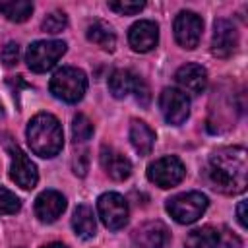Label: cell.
Returning <instances> with one entry per match:
<instances>
[{"mask_svg":"<svg viewBox=\"0 0 248 248\" xmlns=\"http://www.w3.org/2000/svg\"><path fill=\"white\" fill-rule=\"evenodd\" d=\"M207 176L215 190L240 194L248 182V161L244 147H223L215 151L207 165Z\"/></svg>","mask_w":248,"mask_h":248,"instance_id":"obj_1","label":"cell"},{"mask_svg":"<svg viewBox=\"0 0 248 248\" xmlns=\"http://www.w3.org/2000/svg\"><path fill=\"white\" fill-rule=\"evenodd\" d=\"M27 141H29L31 151L39 157L58 155L64 143L60 122L48 112H41L33 116L27 124Z\"/></svg>","mask_w":248,"mask_h":248,"instance_id":"obj_2","label":"cell"},{"mask_svg":"<svg viewBox=\"0 0 248 248\" xmlns=\"http://www.w3.org/2000/svg\"><path fill=\"white\" fill-rule=\"evenodd\" d=\"M48 87L56 99L66 103H78L87 89V78L79 68L66 66L50 78Z\"/></svg>","mask_w":248,"mask_h":248,"instance_id":"obj_3","label":"cell"},{"mask_svg":"<svg viewBox=\"0 0 248 248\" xmlns=\"http://www.w3.org/2000/svg\"><path fill=\"white\" fill-rule=\"evenodd\" d=\"M207 209V198L202 192H184L167 200V211L176 223L190 225L198 221Z\"/></svg>","mask_w":248,"mask_h":248,"instance_id":"obj_4","label":"cell"},{"mask_svg":"<svg viewBox=\"0 0 248 248\" xmlns=\"http://www.w3.org/2000/svg\"><path fill=\"white\" fill-rule=\"evenodd\" d=\"M64 52H66L64 41H35L27 48L25 62H27L29 70L43 74V72L50 70Z\"/></svg>","mask_w":248,"mask_h":248,"instance_id":"obj_5","label":"cell"},{"mask_svg":"<svg viewBox=\"0 0 248 248\" xmlns=\"http://www.w3.org/2000/svg\"><path fill=\"white\" fill-rule=\"evenodd\" d=\"M186 174V169L182 165L180 159L172 157V155H167V157H161L157 161H153L149 167H147V178L157 184L159 188H172L176 186Z\"/></svg>","mask_w":248,"mask_h":248,"instance_id":"obj_6","label":"cell"},{"mask_svg":"<svg viewBox=\"0 0 248 248\" xmlns=\"http://www.w3.org/2000/svg\"><path fill=\"white\" fill-rule=\"evenodd\" d=\"M99 217L110 231H118L128 223V203L116 192H107L97 200Z\"/></svg>","mask_w":248,"mask_h":248,"instance_id":"obj_7","label":"cell"},{"mask_svg":"<svg viewBox=\"0 0 248 248\" xmlns=\"http://www.w3.org/2000/svg\"><path fill=\"white\" fill-rule=\"evenodd\" d=\"M159 108H161L163 118L169 124L178 126L190 114V99L186 97V93L172 89V87H167L159 95Z\"/></svg>","mask_w":248,"mask_h":248,"instance_id":"obj_8","label":"cell"},{"mask_svg":"<svg viewBox=\"0 0 248 248\" xmlns=\"http://www.w3.org/2000/svg\"><path fill=\"white\" fill-rule=\"evenodd\" d=\"M202 31H203V21L198 14L194 12H180L174 19V37L178 41L180 46L192 50L198 46L200 39H202Z\"/></svg>","mask_w":248,"mask_h":248,"instance_id":"obj_9","label":"cell"},{"mask_svg":"<svg viewBox=\"0 0 248 248\" xmlns=\"http://www.w3.org/2000/svg\"><path fill=\"white\" fill-rule=\"evenodd\" d=\"M10 155H12V165H10V176H12V180L17 186H21L23 190L35 188V184L39 180V172H37L35 163L17 145H12L10 147Z\"/></svg>","mask_w":248,"mask_h":248,"instance_id":"obj_10","label":"cell"},{"mask_svg":"<svg viewBox=\"0 0 248 248\" xmlns=\"http://www.w3.org/2000/svg\"><path fill=\"white\" fill-rule=\"evenodd\" d=\"M238 46V31L232 21L221 17L213 25V39H211V52L219 58L231 56Z\"/></svg>","mask_w":248,"mask_h":248,"instance_id":"obj_11","label":"cell"},{"mask_svg":"<svg viewBox=\"0 0 248 248\" xmlns=\"http://www.w3.org/2000/svg\"><path fill=\"white\" fill-rule=\"evenodd\" d=\"M159 41V27L155 21L141 19L136 21L128 31V43L136 52H149L157 46Z\"/></svg>","mask_w":248,"mask_h":248,"instance_id":"obj_12","label":"cell"},{"mask_svg":"<svg viewBox=\"0 0 248 248\" xmlns=\"http://www.w3.org/2000/svg\"><path fill=\"white\" fill-rule=\"evenodd\" d=\"M66 209V198L56 190H45L35 200V215L43 223L56 221Z\"/></svg>","mask_w":248,"mask_h":248,"instance_id":"obj_13","label":"cell"},{"mask_svg":"<svg viewBox=\"0 0 248 248\" xmlns=\"http://www.w3.org/2000/svg\"><path fill=\"white\" fill-rule=\"evenodd\" d=\"M169 240V231L161 221L143 223L134 231V242L138 248H163Z\"/></svg>","mask_w":248,"mask_h":248,"instance_id":"obj_14","label":"cell"},{"mask_svg":"<svg viewBox=\"0 0 248 248\" xmlns=\"http://www.w3.org/2000/svg\"><path fill=\"white\" fill-rule=\"evenodd\" d=\"M174 78H176L178 85L184 91L192 93V95H200L207 85V72L200 64H184V66H180L176 70Z\"/></svg>","mask_w":248,"mask_h":248,"instance_id":"obj_15","label":"cell"},{"mask_svg":"<svg viewBox=\"0 0 248 248\" xmlns=\"http://www.w3.org/2000/svg\"><path fill=\"white\" fill-rule=\"evenodd\" d=\"M101 165L105 169V172L114 178V180H124L130 176L132 172V163L128 157H124L122 153L114 151L112 147H103L101 149Z\"/></svg>","mask_w":248,"mask_h":248,"instance_id":"obj_16","label":"cell"},{"mask_svg":"<svg viewBox=\"0 0 248 248\" xmlns=\"http://www.w3.org/2000/svg\"><path fill=\"white\" fill-rule=\"evenodd\" d=\"M130 141L140 155H149L155 143V132L141 120H132L130 124Z\"/></svg>","mask_w":248,"mask_h":248,"instance_id":"obj_17","label":"cell"},{"mask_svg":"<svg viewBox=\"0 0 248 248\" xmlns=\"http://www.w3.org/2000/svg\"><path fill=\"white\" fill-rule=\"evenodd\" d=\"M87 39L93 45H97V46H101L103 50H108V52H112L114 46H116V35H114V31L110 29L108 23H105L101 19H95L87 27Z\"/></svg>","mask_w":248,"mask_h":248,"instance_id":"obj_18","label":"cell"},{"mask_svg":"<svg viewBox=\"0 0 248 248\" xmlns=\"http://www.w3.org/2000/svg\"><path fill=\"white\" fill-rule=\"evenodd\" d=\"M72 227H74L78 236L93 238L95 236V229H97L93 209L89 205H78L76 211H74V217H72Z\"/></svg>","mask_w":248,"mask_h":248,"instance_id":"obj_19","label":"cell"},{"mask_svg":"<svg viewBox=\"0 0 248 248\" xmlns=\"http://www.w3.org/2000/svg\"><path fill=\"white\" fill-rule=\"evenodd\" d=\"M138 81V76L130 70H114L108 78V89L116 99H124L128 93L134 91Z\"/></svg>","mask_w":248,"mask_h":248,"instance_id":"obj_20","label":"cell"},{"mask_svg":"<svg viewBox=\"0 0 248 248\" xmlns=\"http://www.w3.org/2000/svg\"><path fill=\"white\" fill-rule=\"evenodd\" d=\"M219 232L217 229L205 225V227H200V229H194L188 236H186V242L184 246L186 248H217L219 246Z\"/></svg>","mask_w":248,"mask_h":248,"instance_id":"obj_21","label":"cell"},{"mask_svg":"<svg viewBox=\"0 0 248 248\" xmlns=\"http://www.w3.org/2000/svg\"><path fill=\"white\" fill-rule=\"evenodd\" d=\"M0 12L16 23L25 21L33 14V4L27 0H12V2H0Z\"/></svg>","mask_w":248,"mask_h":248,"instance_id":"obj_22","label":"cell"},{"mask_svg":"<svg viewBox=\"0 0 248 248\" xmlns=\"http://www.w3.org/2000/svg\"><path fill=\"white\" fill-rule=\"evenodd\" d=\"M72 134L76 141H87L93 134V124L85 114H76L74 124H72Z\"/></svg>","mask_w":248,"mask_h":248,"instance_id":"obj_23","label":"cell"},{"mask_svg":"<svg viewBox=\"0 0 248 248\" xmlns=\"http://www.w3.org/2000/svg\"><path fill=\"white\" fill-rule=\"evenodd\" d=\"M21 207V202L19 198L10 192L8 188L0 186V215H12V213H17Z\"/></svg>","mask_w":248,"mask_h":248,"instance_id":"obj_24","label":"cell"},{"mask_svg":"<svg viewBox=\"0 0 248 248\" xmlns=\"http://www.w3.org/2000/svg\"><path fill=\"white\" fill-rule=\"evenodd\" d=\"M66 25H68V17H66V14L64 12H52V14H48L45 19H43V23H41V27H43V31H46V33H60V31H64L66 29Z\"/></svg>","mask_w":248,"mask_h":248,"instance_id":"obj_25","label":"cell"},{"mask_svg":"<svg viewBox=\"0 0 248 248\" xmlns=\"http://www.w3.org/2000/svg\"><path fill=\"white\" fill-rule=\"evenodd\" d=\"M143 6H145L143 2H124V0H120V2H108V8L114 10L120 16H134V14L141 12Z\"/></svg>","mask_w":248,"mask_h":248,"instance_id":"obj_26","label":"cell"},{"mask_svg":"<svg viewBox=\"0 0 248 248\" xmlns=\"http://www.w3.org/2000/svg\"><path fill=\"white\" fill-rule=\"evenodd\" d=\"M0 60L4 62V66H14V64H17V60H19V45L17 43H8L4 48H2V52H0Z\"/></svg>","mask_w":248,"mask_h":248,"instance_id":"obj_27","label":"cell"},{"mask_svg":"<svg viewBox=\"0 0 248 248\" xmlns=\"http://www.w3.org/2000/svg\"><path fill=\"white\" fill-rule=\"evenodd\" d=\"M134 95H136V101L141 105V107H147L149 105V99H151V95H149V87H147V83L138 76V81H136V87H134Z\"/></svg>","mask_w":248,"mask_h":248,"instance_id":"obj_28","label":"cell"},{"mask_svg":"<svg viewBox=\"0 0 248 248\" xmlns=\"http://www.w3.org/2000/svg\"><path fill=\"white\" fill-rule=\"evenodd\" d=\"M74 172L79 174V176H85L87 172V155L85 153H79L74 161Z\"/></svg>","mask_w":248,"mask_h":248,"instance_id":"obj_29","label":"cell"},{"mask_svg":"<svg viewBox=\"0 0 248 248\" xmlns=\"http://www.w3.org/2000/svg\"><path fill=\"white\" fill-rule=\"evenodd\" d=\"M244 209H246V202L242 200V202L238 203V207H236V215H238V223H240V227H242V229L246 227V211H244Z\"/></svg>","mask_w":248,"mask_h":248,"instance_id":"obj_30","label":"cell"},{"mask_svg":"<svg viewBox=\"0 0 248 248\" xmlns=\"http://www.w3.org/2000/svg\"><path fill=\"white\" fill-rule=\"evenodd\" d=\"M43 248H66V246L60 244V242H52V244H46V246H43Z\"/></svg>","mask_w":248,"mask_h":248,"instance_id":"obj_31","label":"cell"},{"mask_svg":"<svg viewBox=\"0 0 248 248\" xmlns=\"http://www.w3.org/2000/svg\"><path fill=\"white\" fill-rule=\"evenodd\" d=\"M17 248H21V246H17Z\"/></svg>","mask_w":248,"mask_h":248,"instance_id":"obj_32","label":"cell"}]
</instances>
